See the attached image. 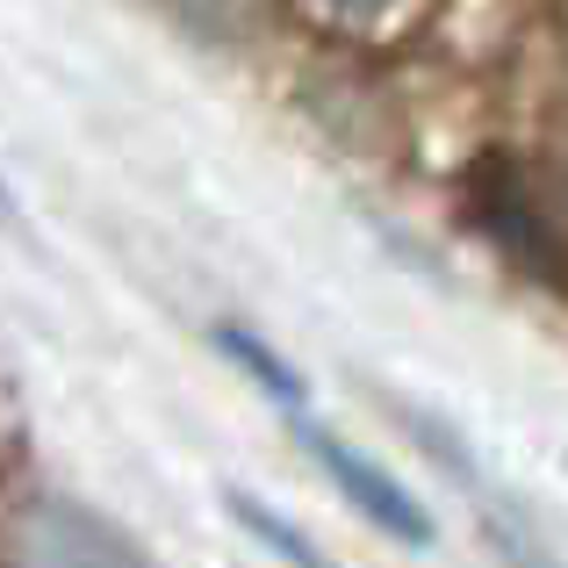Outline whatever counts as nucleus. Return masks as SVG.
I'll use <instances>...</instances> for the list:
<instances>
[{"label": "nucleus", "mask_w": 568, "mask_h": 568, "mask_svg": "<svg viewBox=\"0 0 568 568\" xmlns=\"http://www.w3.org/2000/svg\"><path fill=\"white\" fill-rule=\"evenodd\" d=\"M0 568H152V555L80 497L37 489L0 518Z\"/></svg>", "instance_id": "nucleus-1"}, {"label": "nucleus", "mask_w": 568, "mask_h": 568, "mask_svg": "<svg viewBox=\"0 0 568 568\" xmlns=\"http://www.w3.org/2000/svg\"><path fill=\"white\" fill-rule=\"evenodd\" d=\"M303 446H310V454L324 460V475H332V483L346 489V497L361 504V511L375 518L382 532H396L403 547H432V518L417 511V497H410V489L396 483V475H382L375 460H361V454H353V446L324 439V432H310V425H303Z\"/></svg>", "instance_id": "nucleus-2"}, {"label": "nucleus", "mask_w": 568, "mask_h": 568, "mask_svg": "<svg viewBox=\"0 0 568 568\" xmlns=\"http://www.w3.org/2000/svg\"><path fill=\"white\" fill-rule=\"evenodd\" d=\"M504 202V237H511L518 252H555L568 266V173H547V181H526V173H511V181L497 187Z\"/></svg>", "instance_id": "nucleus-3"}, {"label": "nucleus", "mask_w": 568, "mask_h": 568, "mask_svg": "<svg viewBox=\"0 0 568 568\" xmlns=\"http://www.w3.org/2000/svg\"><path fill=\"white\" fill-rule=\"evenodd\" d=\"M216 346H223V353H231V361H237V367H245V375H252V382H260V388H266V396H274V403H303V382H295V375H288V367H281V361H274V353H266V346H260V338H245V332H231V324H223V332H216Z\"/></svg>", "instance_id": "nucleus-4"}, {"label": "nucleus", "mask_w": 568, "mask_h": 568, "mask_svg": "<svg viewBox=\"0 0 568 568\" xmlns=\"http://www.w3.org/2000/svg\"><path fill=\"white\" fill-rule=\"evenodd\" d=\"M231 511H237V526H252V532H260V540L274 547V555L288 561V568H324V561H317V547H310L295 526H281L266 504H252V497H237V489H231Z\"/></svg>", "instance_id": "nucleus-5"}, {"label": "nucleus", "mask_w": 568, "mask_h": 568, "mask_svg": "<svg viewBox=\"0 0 568 568\" xmlns=\"http://www.w3.org/2000/svg\"><path fill=\"white\" fill-rule=\"evenodd\" d=\"M324 8H338V14H382L388 0H324Z\"/></svg>", "instance_id": "nucleus-6"}]
</instances>
